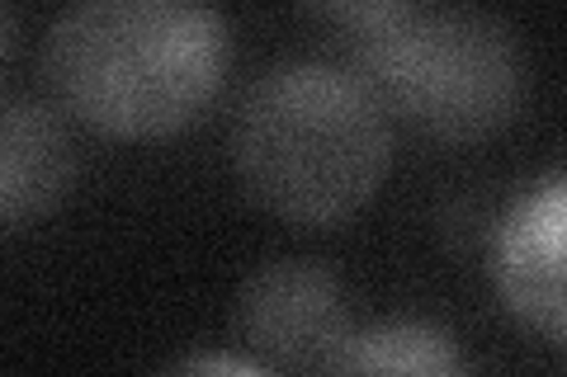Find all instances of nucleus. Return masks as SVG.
Returning a JSON list of instances; mask_svg holds the SVG:
<instances>
[{"label":"nucleus","mask_w":567,"mask_h":377,"mask_svg":"<svg viewBox=\"0 0 567 377\" xmlns=\"http://www.w3.org/2000/svg\"><path fill=\"white\" fill-rule=\"evenodd\" d=\"M152 377H275V373L251 364V358L227 354V349H199V354L175 358V364H166L162 373H152Z\"/></svg>","instance_id":"obj_8"},{"label":"nucleus","mask_w":567,"mask_h":377,"mask_svg":"<svg viewBox=\"0 0 567 377\" xmlns=\"http://www.w3.org/2000/svg\"><path fill=\"white\" fill-rule=\"evenodd\" d=\"M237 326L251 349L284 368H317L350 335V293L322 260L284 255L246 274L237 293Z\"/></svg>","instance_id":"obj_4"},{"label":"nucleus","mask_w":567,"mask_h":377,"mask_svg":"<svg viewBox=\"0 0 567 377\" xmlns=\"http://www.w3.org/2000/svg\"><path fill=\"white\" fill-rule=\"evenodd\" d=\"M76 142L39 95H0V227L39 222L76 185Z\"/></svg>","instance_id":"obj_6"},{"label":"nucleus","mask_w":567,"mask_h":377,"mask_svg":"<svg viewBox=\"0 0 567 377\" xmlns=\"http://www.w3.org/2000/svg\"><path fill=\"white\" fill-rule=\"evenodd\" d=\"M563 218H567V175L548 166L539 179L511 199L492 237V279L511 316L525 321L548 345L567 335L563 302Z\"/></svg>","instance_id":"obj_5"},{"label":"nucleus","mask_w":567,"mask_h":377,"mask_svg":"<svg viewBox=\"0 0 567 377\" xmlns=\"http://www.w3.org/2000/svg\"><path fill=\"white\" fill-rule=\"evenodd\" d=\"M14 33H20V20H14V10L0 6V62L14 52Z\"/></svg>","instance_id":"obj_9"},{"label":"nucleus","mask_w":567,"mask_h":377,"mask_svg":"<svg viewBox=\"0 0 567 377\" xmlns=\"http://www.w3.org/2000/svg\"><path fill=\"white\" fill-rule=\"evenodd\" d=\"M322 368L327 377H477L464 339L431 316H383L350 326Z\"/></svg>","instance_id":"obj_7"},{"label":"nucleus","mask_w":567,"mask_h":377,"mask_svg":"<svg viewBox=\"0 0 567 377\" xmlns=\"http://www.w3.org/2000/svg\"><path fill=\"white\" fill-rule=\"evenodd\" d=\"M233 166L275 218L331 227L360 212L393 166V118L350 66L275 62L237 104Z\"/></svg>","instance_id":"obj_2"},{"label":"nucleus","mask_w":567,"mask_h":377,"mask_svg":"<svg viewBox=\"0 0 567 377\" xmlns=\"http://www.w3.org/2000/svg\"><path fill=\"white\" fill-rule=\"evenodd\" d=\"M233 29L194 0H81L48 24L43 71L62 109L110 137L189 128L227 81Z\"/></svg>","instance_id":"obj_1"},{"label":"nucleus","mask_w":567,"mask_h":377,"mask_svg":"<svg viewBox=\"0 0 567 377\" xmlns=\"http://www.w3.org/2000/svg\"><path fill=\"white\" fill-rule=\"evenodd\" d=\"M331 14L354 29V76L421 133L477 142L516 118L525 57L502 14L412 0L331 6Z\"/></svg>","instance_id":"obj_3"}]
</instances>
